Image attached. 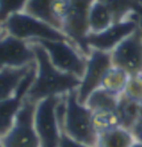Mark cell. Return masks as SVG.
<instances>
[{
    "label": "cell",
    "instance_id": "1",
    "mask_svg": "<svg viewBox=\"0 0 142 147\" xmlns=\"http://www.w3.org/2000/svg\"><path fill=\"white\" fill-rule=\"evenodd\" d=\"M30 44L36 56V77L27 92L26 99L37 104L48 97L63 96L77 90L80 78L59 70L50 61L44 47L37 42Z\"/></svg>",
    "mask_w": 142,
    "mask_h": 147
},
{
    "label": "cell",
    "instance_id": "2",
    "mask_svg": "<svg viewBox=\"0 0 142 147\" xmlns=\"http://www.w3.org/2000/svg\"><path fill=\"white\" fill-rule=\"evenodd\" d=\"M94 0H53L52 12L61 31L88 57L89 11Z\"/></svg>",
    "mask_w": 142,
    "mask_h": 147
},
{
    "label": "cell",
    "instance_id": "3",
    "mask_svg": "<svg viewBox=\"0 0 142 147\" xmlns=\"http://www.w3.org/2000/svg\"><path fill=\"white\" fill-rule=\"evenodd\" d=\"M62 131L78 142L97 147L99 134L93 126L92 111L86 104L79 101L77 90L66 95V113Z\"/></svg>",
    "mask_w": 142,
    "mask_h": 147
},
{
    "label": "cell",
    "instance_id": "4",
    "mask_svg": "<svg viewBox=\"0 0 142 147\" xmlns=\"http://www.w3.org/2000/svg\"><path fill=\"white\" fill-rule=\"evenodd\" d=\"M2 25L8 34L28 42L41 40H69L61 30L28 15L25 11L10 16Z\"/></svg>",
    "mask_w": 142,
    "mask_h": 147
},
{
    "label": "cell",
    "instance_id": "5",
    "mask_svg": "<svg viewBox=\"0 0 142 147\" xmlns=\"http://www.w3.org/2000/svg\"><path fill=\"white\" fill-rule=\"evenodd\" d=\"M37 44L44 47L54 67L81 79L86 69L87 56L73 42L70 40H41Z\"/></svg>",
    "mask_w": 142,
    "mask_h": 147
},
{
    "label": "cell",
    "instance_id": "6",
    "mask_svg": "<svg viewBox=\"0 0 142 147\" xmlns=\"http://www.w3.org/2000/svg\"><path fill=\"white\" fill-rule=\"evenodd\" d=\"M60 98L61 96L48 97L36 104L33 121L40 147H58L59 145L62 129L57 116V105Z\"/></svg>",
    "mask_w": 142,
    "mask_h": 147
},
{
    "label": "cell",
    "instance_id": "7",
    "mask_svg": "<svg viewBox=\"0 0 142 147\" xmlns=\"http://www.w3.org/2000/svg\"><path fill=\"white\" fill-rule=\"evenodd\" d=\"M36 102L25 99L11 128L0 138L2 147H40L35 128Z\"/></svg>",
    "mask_w": 142,
    "mask_h": 147
},
{
    "label": "cell",
    "instance_id": "8",
    "mask_svg": "<svg viewBox=\"0 0 142 147\" xmlns=\"http://www.w3.org/2000/svg\"><path fill=\"white\" fill-rule=\"evenodd\" d=\"M141 19L140 16L133 15L121 21H115L103 31L90 32L86 39L87 45L90 49L111 53L122 40L140 27Z\"/></svg>",
    "mask_w": 142,
    "mask_h": 147
},
{
    "label": "cell",
    "instance_id": "9",
    "mask_svg": "<svg viewBox=\"0 0 142 147\" xmlns=\"http://www.w3.org/2000/svg\"><path fill=\"white\" fill-rule=\"evenodd\" d=\"M112 66L110 53L91 49L87 57L86 69L80 79V85L77 88V95L80 102L87 100L90 94L100 88L101 80L106 71Z\"/></svg>",
    "mask_w": 142,
    "mask_h": 147
},
{
    "label": "cell",
    "instance_id": "10",
    "mask_svg": "<svg viewBox=\"0 0 142 147\" xmlns=\"http://www.w3.org/2000/svg\"><path fill=\"white\" fill-rule=\"evenodd\" d=\"M35 63L32 45L10 35L3 29L0 34V69L23 68Z\"/></svg>",
    "mask_w": 142,
    "mask_h": 147
},
{
    "label": "cell",
    "instance_id": "11",
    "mask_svg": "<svg viewBox=\"0 0 142 147\" xmlns=\"http://www.w3.org/2000/svg\"><path fill=\"white\" fill-rule=\"evenodd\" d=\"M111 61L115 67L132 75L142 74V35L140 27L122 40L110 53Z\"/></svg>",
    "mask_w": 142,
    "mask_h": 147
},
{
    "label": "cell",
    "instance_id": "12",
    "mask_svg": "<svg viewBox=\"0 0 142 147\" xmlns=\"http://www.w3.org/2000/svg\"><path fill=\"white\" fill-rule=\"evenodd\" d=\"M36 77V63L30 68L20 84L16 94L7 99L0 101V138L5 136L11 128L16 116L26 99L27 92Z\"/></svg>",
    "mask_w": 142,
    "mask_h": 147
},
{
    "label": "cell",
    "instance_id": "13",
    "mask_svg": "<svg viewBox=\"0 0 142 147\" xmlns=\"http://www.w3.org/2000/svg\"><path fill=\"white\" fill-rule=\"evenodd\" d=\"M35 64L23 68H2L0 69V101L13 96L22 79Z\"/></svg>",
    "mask_w": 142,
    "mask_h": 147
},
{
    "label": "cell",
    "instance_id": "14",
    "mask_svg": "<svg viewBox=\"0 0 142 147\" xmlns=\"http://www.w3.org/2000/svg\"><path fill=\"white\" fill-rule=\"evenodd\" d=\"M113 22H115V16L110 9L100 1L94 0L89 11V34L103 31Z\"/></svg>",
    "mask_w": 142,
    "mask_h": 147
},
{
    "label": "cell",
    "instance_id": "15",
    "mask_svg": "<svg viewBox=\"0 0 142 147\" xmlns=\"http://www.w3.org/2000/svg\"><path fill=\"white\" fill-rule=\"evenodd\" d=\"M129 77H130V75L127 71L112 65L104 74V76L101 80L100 88L104 89L112 95L120 97L121 95H123L124 89H125L128 80H129Z\"/></svg>",
    "mask_w": 142,
    "mask_h": 147
},
{
    "label": "cell",
    "instance_id": "16",
    "mask_svg": "<svg viewBox=\"0 0 142 147\" xmlns=\"http://www.w3.org/2000/svg\"><path fill=\"white\" fill-rule=\"evenodd\" d=\"M108 7L113 13L115 21L138 15L142 18V1L141 0H98Z\"/></svg>",
    "mask_w": 142,
    "mask_h": 147
},
{
    "label": "cell",
    "instance_id": "17",
    "mask_svg": "<svg viewBox=\"0 0 142 147\" xmlns=\"http://www.w3.org/2000/svg\"><path fill=\"white\" fill-rule=\"evenodd\" d=\"M133 142L131 130L118 126L99 134L97 147H130Z\"/></svg>",
    "mask_w": 142,
    "mask_h": 147
},
{
    "label": "cell",
    "instance_id": "18",
    "mask_svg": "<svg viewBox=\"0 0 142 147\" xmlns=\"http://www.w3.org/2000/svg\"><path fill=\"white\" fill-rule=\"evenodd\" d=\"M141 106L140 104L129 99L124 95H121L117 106V115L120 120V126L131 130L133 125L138 121L141 115Z\"/></svg>",
    "mask_w": 142,
    "mask_h": 147
},
{
    "label": "cell",
    "instance_id": "19",
    "mask_svg": "<svg viewBox=\"0 0 142 147\" xmlns=\"http://www.w3.org/2000/svg\"><path fill=\"white\" fill-rule=\"evenodd\" d=\"M52 3L53 0H28L23 11L28 15L37 19H40L60 30L59 24L57 22L53 16Z\"/></svg>",
    "mask_w": 142,
    "mask_h": 147
},
{
    "label": "cell",
    "instance_id": "20",
    "mask_svg": "<svg viewBox=\"0 0 142 147\" xmlns=\"http://www.w3.org/2000/svg\"><path fill=\"white\" fill-rule=\"evenodd\" d=\"M119 98L120 97L112 95L102 88H98L90 94L84 104L92 113L103 110H115L119 102Z\"/></svg>",
    "mask_w": 142,
    "mask_h": 147
},
{
    "label": "cell",
    "instance_id": "21",
    "mask_svg": "<svg viewBox=\"0 0 142 147\" xmlns=\"http://www.w3.org/2000/svg\"><path fill=\"white\" fill-rule=\"evenodd\" d=\"M92 121L98 134L120 126V120L115 110H103L92 113Z\"/></svg>",
    "mask_w": 142,
    "mask_h": 147
},
{
    "label": "cell",
    "instance_id": "22",
    "mask_svg": "<svg viewBox=\"0 0 142 147\" xmlns=\"http://www.w3.org/2000/svg\"><path fill=\"white\" fill-rule=\"evenodd\" d=\"M28 0H0V22L3 24L7 19L18 12H22Z\"/></svg>",
    "mask_w": 142,
    "mask_h": 147
},
{
    "label": "cell",
    "instance_id": "23",
    "mask_svg": "<svg viewBox=\"0 0 142 147\" xmlns=\"http://www.w3.org/2000/svg\"><path fill=\"white\" fill-rule=\"evenodd\" d=\"M123 95L129 99L142 105V74L129 77Z\"/></svg>",
    "mask_w": 142,
    "mask_h": 147
},
{
    "label": "cell",
    "instance_id": "24",
    "mask_svg": "<svg viewBox=\"0 0 142 147\" xmlns=\"http://www.w3.org/2000/svg\"><path fill=\"white\" fill-rule=\"evenodd\" d=\"M58 147H92V146H89V145L84 144V143L78 142V140L73 139L72 137L68 136L67 134H64L62 131L61 138H60V142H59Z\"/></svg>",
    "mask_w": 142,
    "mask_h": 147
},
{
    "label": "cell",
    "instance_id": "25",
    "mask_svg": "<svg viewBox=\"0 0 142 147\" xmlns=\"http://www.w3.org/2000/svg\"><path fill=\"white\" fill-rule=\"evenodd\" d=\"M131 133H132L134 139L142 143V117H140L138 121L133 125V127L131 128Z\"/></svg>",
    "mask_w": 142,
    "mask_h": 147
},
{
    "label": "cell",
    "instance_id": "26",
    "mask_svg": "<svg viewBox=\"0 0 142 147\" xmlns=\"http://www.w3.org/2000/svg\"><path fill=\"white\" fill-rule=\"evenodd\" d=\"M130 147H142V143L141 142H139V140H137V139H134V142L131 144V146Z\"/></svg>",
    "mask_w": 142,
    "mask_h": 147
},
{
    "label": "cell",
    "instance_id": "27",
    "mask_svg": "<svg viewBox=\"0 0 142 147\" xmlns=\"http://www.w3.org/2000/svg\"><path fill=\"white\" fill-rule=\"evenodd\" d=\"M2 31H3V25H2L1 22H0V34H1Z\"/></svg>",
    "mask_w": 142,
    "mask_h": 147
},
{
    "label": "cell",
    "instance_id": "28",
    "mask_svg": "<svg viewBox=\"0 0 142 147\" xmlns=\"http://www.w3.org/2000/svg\"><path fill=\"white\" fill-rule=\"evenodd\" d=\"M140 30H141V35H142V19H141V22H140Z\"/></svg>",
    "mask_w": 142,
    "mask_h": 147
},
{
    "label": "cell",
    "instance_id": "29",
    "mask_svg": "<svg viewBox=\"0 0 142 147\" xmlns=\"http://www.w3.org/2000/svg\"><path fill=\"white\" fill-rule=\"evenodd\" d=\"M0 147H2V146H1V143H0Z\"/></svg>",
    "mask_w": 142,
    "mask_h": 147
},
{
    "label": "cell",
    "instance_id": "30",
    "mask_svg": "<svg viewBox=\"0 0 142 147\" xmlns=\"http://www.w3.org/2000/svg\"><path fill=\"white\" fill-rule=\"evenodd\" d=\"M141 1H142V0H141Z\"/></svg>",
    "mask_w": 142,
    "mask_h": 147
}]
</instances>
